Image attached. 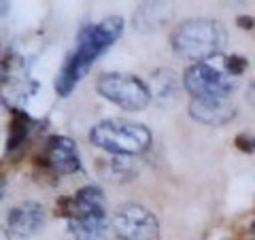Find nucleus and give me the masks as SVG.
<instances>
[{
  "label": "nucleus",
  "instance_id": "obj_1",
  "mask_svg": "<svg viewBox=\"0 0 255 240\" xmlns=\"http://www.w3.org/2000/svg\"><path fill=\"white\" fill-rule=\"evenodd\" d=\"M124 32V19L119 15L102 19L100 23H90L79 32L77 49L70 58L64 62L58 79H55V92L58 96H70L75 85L87 75L92 64L105 53L111 45L122 36Z\"/></svg>",
  "mask_w": 255,
  "mask_h": 240
},
{
  "label": "nucleus",
  "instance_id": "obj_2",
  "mask_svg": "<svg viewBox=\"0 0 255 240\" xmlns=\"http://www.w3.org/2000/svg\"><path fill=\"white\" fill-rule=\"evenodd\" d=\"M170 43L181 58L202 64V60L215 58L226 47V30L215 19H189L172 32Z\"/></svg>",
  "mask_w": 255,
  "mask_h": 240
},
{
  "label": "nucleus",
  "instance_id": "obj_3",
  "mask_svg": "<svg viewBox=\"0 0 255 240\" xmlns=\"http://www.w3.org/2000/svg\"><path fill=\"white\" fill-rule=\"evenodd\" d=\"M90 142L111 155L130 157L145 153L151 145V130L124 119H107L90 130Z\"/></svg>",
  "mask_w": 255,
  "mask_h": 240
},
{
  "label": "nucleus",
  "instance_id": "obj_4",
  "mask_svg": "<svg viewBox=\"0 0 255 240\" xmlns=\"http://www.w3.org/2000/svg\"><path fill=\"white\" fill-rule=\"evenodd\" d=\"M96 92L126 111H140L151 102V90L134 75L107 73L96 81Z\"/></svg>",
  "mask_w": 255,
  "mask_h": 240
},
{
  "label": "nucleus",
  "instance_id": "obj_5",
  "mask_svg": "<svg viewBox=\"0 0 255 240\" xmlns=\"http://www.w3.org/2000/svg\"><path fill=\"white\" fill-rule=\"evenodd\" d=\"M113 240H159V223L145 206L128 202L111 217Z\"/></svg>",
  "mask_w": 255,
  "mask_h": 240
},
{
  "label": "nucleus",
  "instance_id": "obj_6",
  "mask_svg": "<svg viewBox=\"0 0 255 240\" xmlns=\"http://www.w3.org/2000/svg\"><path fill=\"white\" fill-rule=\"evenodd\" d=\"M183 85L185 90L202 100L211 98H226V96L234 90V85L230 83V79L219 73L217 68L209 66V64H194L185 70L183 75Z\"/></svg>",
  "mask_w": 255,
  "mask_h": 240
},
{
  "label": "nucleus",
  "instance_id": "obj_7",
  "mask_svg": "<svg viewBox=\"0 0 255 240\" xmlns=\"http://www.w3.org/2000/svg\"><path fill=\"white\" fill-rule=\"evenodd\" d=\"M45 159H47V166L58 174H75L83 170L79 149L75 145V140L68 138V136H51L47 140Z\"/></svg>",
  "mask_w": 255,
  "mask_h": 240
},
{
  "label": "nucleus",
  "instance_id": "obj_8",
  "mask_svg": "<svg viewBox=\"0 0 255 240\" xmlns=\"http://www.w3.org/2000/svg\"><path fill=\"white\" fill-rule=\"evenodd\" d=\"M45 221V211L38 202H23L13 206L6 215V226L9 232L19 238H30L34 236L38 230L43 228Z\"/></svg>",
  "mask_w": 255,
  "mask_h": 240
},
{
  "label": "nucleus",
  "instance_id": "obj_9",
  "mask_svg": "<svg viewBox=\"0 0 255 240\" xmlns=\"http://www.w3.org/2000/svg\"><path fill=\"white\" fill-rule=\"evenodd\" d=\"M189 115L204 125H223L236 117V107L223 98H211V100L194 98L189 107Z\"/></svg>",
  "mask_w": 255,
  "mask_h": 240
},
{
  "label": "nucleus",
  "instance_id": "obj_10",
  "mask_svg": "<svg viewBox=\"0 0 255 240\" xmlns=\"http://www.w3.org/2000/svg\"><path fill=\"white\" fill-rule=\"evenodd\" d=\"M109 228L107 215H79L68 219L66 240H105Z\"/></svg>",
  "mask_w": 255,
  "mask_h": 240
},
{
  "label": "nucleus",
  "instance_id": "obj_11",
  "mask_svg": "<svg viewBox=\"0 0 255 240\" xmlns=\"http://www.w3.org/2000/svg\"><path fill=\"white\" fill-rule=\"evenodd\" d=\"M172 4L168 2H147L140 4L136 13H134V28L138 32H153L157 28H162L166 21L172 17Z\"/></svg>",
  "mask_w": 255,
  "mask_h": 240
},
{
  "label": "nucleus",
  "instance_id": "obj_12",
  "mask_svg": "<svg viewBox=\"0 0 255 240\" xmlns=\"http://www.w3.org/2000/svg\"><path fill=\"white\" fill-rule=\"evenodd\" d=\"M28 121H30V117L26 113H21V111H17V109L13 111L9 138H6V151H9V153L23 145V140H26V136H28V127H30Z\"/></svg>",
  "mask_w": 255,
  "mask_h": 240
},
{
  "label": "nucleus",
  "instance_id": "obj_13",
  "mask_svg": "<svg viewBox=\"0 0 255 240\" xmlns=\"http://www.w3.org/2000/svg\"><path fill=\"white\" fill-rule=\"evenodd\" d=\"M247 66H249V62H247L243 55H230V58L226 60V70L230 75H243Z\"/></svg>",
  "mask_w": 255,
  "mask_h": 240
},
{
  "label": "nucleus",
  "instance_id": "obj_14",
  "mask_svg": "<svg viewBox=\"0 0 255 240\" xmlns=\"http://www.w3.org/2000/svg\"><path fill=\"white\" fill-rule=\"evenodd\" d=\"M236 147L247 151V153H251V151H255V138H249V136H238Z\"/></svg>",
  "mask_w": 255,
  "mask_h": 240
},
{
  "label": "nucleus",
  "instance_id": "obj_15",
  "mask_svg": "<svg viewBox=\"0 0 255 240\" xmlns=\"http://www.w3.org/2000/svg\"><path fill=\"white\" fill-rule=\"evenodd\" d=\"M238 26H241V28H253V19L249 17V15H247V17H245V15H241V17H238Z\"/></svg>",
  "mask_w": 255,
  "mask_h": 240
},
{
  "label": "nucleus",
  "instance_id": "obj_16",
  "mask_svg": "<svg viewBox=\"0 0 255 240\" xmlns=\"http://www.w3.org/2000/svg\"><path fill=\"white\" fill-rule=\"evenodd\" d=\"M247 100H249L251 105L255 107V81L249 85V90H247Z\"/></svg>",
  "mask_w": 255,
  "mask_h": 240
},
{
  "label": "nucleus",
  "instance_id": "obj_17",
  "mask_svg": "<svg viewBox=\"0 0 255 240\" xmlns=\"http://www.w3.org/2000/svg\"><path fill=\"white\" fill-rule=\"evenodd\" d=\"M4 187H6V179H4V174H0V200L4 196Z\"/></svg>",
  "mask_w": 255,
  "mask_h": 240
},
{
  "label": "nucleus",
  "instance_id": "obj_18",
  "mask_svg": "<svg viewBox=\"0 0 255 240\" xmlns=\"http://www.w3.org/2000/svg\"><path fill=\"white\" fill-rule=\"evenodd\" d=\"M0 240H11V236H9V230L2 228V226H0Z\"/></svg>",
  "mask_w": 255,
  "mask_h": 240
},
{
  "label": "nucleus",
  "instance_id": "obj_19",
  "mask_svg": "<svg viewBox=\"0 0 255 240\" xmlns=\"http://www.w3.org/2000/svg\"><path fill=\"white\" fill-rule=\"evenodd\" d=\"M6 13H9V2H0V17H4Z\"/></svg>",
  "mask_w": 255,
  "mask_h": 240
}]
</instances>
